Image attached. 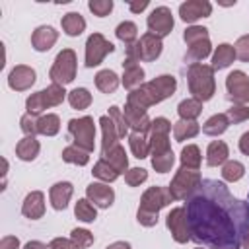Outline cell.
I'll list each match as a JSON object with an SVG mask.
<instances>
[{
    "label": "cell",
    "mask_w": 249,
    "mask_h": 249,
    "mask_svg": "<svg viewBox=\"0 0 249 249\" xmlns=\"http://www.w3.org/2000/svg\"><path fill=\"white\" fill-rule=\"evenodd\" d=\"M105 249H130V243H126V241H115V243L107 245Z\"/></svg>",
    "instance_id": "9f6ffc18"
},
{
    "label": "cell",
    "mask_w": 249,
    "mask_h": 249,
    "mask_svg": "<svg viewBox=\"0 0 249 249\" xmlns=\"http://www.w3.org/2000/svg\"><path fill=\"white\" fill-rule=\"evenodd\" d=\"M62 160L68 163H76V165H86L89 161V152L78 148V146H66L62 150Z\"/></svg>",
    "instance_id": "d590c367"
},
{
    "label": "cell",
    "mask_w": 249,
    "mask_h": 249,
    "mask_svg": "<svg viewBox=\"0 0 249 249\" xmlns=\"http://www.w3.org/2000/svg\"><path fill=\"white\" fill-rule=\"evenodd\" d=\"M21 214L31 220L41 218L45 214V195L41 191H31L21 204Z\"/></svg>",
    "instance_id": "d6986e66"
},
{
    "label": "cell",
    "mask_w": 249,
    "mask_h": 249,
    "mask_svg": "<svg viewBox=\"0 0 249 249\" xmlns=\"http://www.w3.org/2000/svg\"><path fill=\"white\" fill-rule=\"evenodd\" d=\"M169 130L171 123L165 117H156L150 126V154H152V167L158 173L171 171L175 163V154L169 144Z\"/></svg>",
    "instance_id": "7a4b0ae2"
},
{
    "label": "cell",
    "mask_w": 249,
    "mask_h": 249,
    "mask_svg": "<svg viewBox=\"0 0 249 249\" xmlns=\"http://www.w3.org/2000/svg\"><path fill=\"white\" fill-rule=\"evenodd\" d=\"M200 181H202V177H200L198 169H191V167L181 165L167 189H169L173 200H187V196L200 185Z\"/></svg>",
    "instance_id": "52a82bcc"
},
{
    "label": "cell",
    "mask_w": 249,
    "mask_h": 249,
    "mask_svg": "<svg viewBox=\"0 0 249 249\" xmlns=\"http://www.w3.org/2000/svg\"><path fill=\"white\" fill-rule=\"evenodd\" d=\"M103 160L109 161V163L117 169L119 175L128 171V158H126V152H124V148H123L121 144H117L115 148H111L109 152H105V154H103Z\"/></svg>",
    "instance_id": "4316f807"
},
{
    "label": "cell",
    "mask_w": 249,
    "mask_h": 249,
    "mask_svg": "<svg viewBox=\"0 0 249 249\" xmlns=\"http://www.w3.org/2000/svg\"><path fill=\"white\" fill-rule=\"evenodd\" d=\"M37 128H39V134H45V136H54L60 128V119L58 115L54 113H47L43 117L37 119Z\"/></svg>",
    "instance_id": "d6a6232c"
},
{
    "label": "cell",
    "mask_w": 249,
    "mask_h": 249,
    "mask_svg": "<svg viewBox=\"0 0 249 249\" xmlns=\"http://www.w3.org/2000/svg\"><path fill=\"white\" fill-rule=\"evenodd\" d=\"M99 124H101V130H103V144H101V152H109L111 148H115L119 144V132H117V126L115 123L111 121V117H101L99 119Z\"/></svg>",
    "instance_id": "d4e9b609"
},
{
    "label": "cell",
    "mask_w": 249,
    "mask_h": 249,
    "mask_svg": "<svg viewBox=\"0 0 249 249\" xmlns=\"http://www.w3.org/2000/svg\"><path fill=\"white\" fill-rule=\"evenodd\" d=\"M226 89H228V97L233 103H237V105L249 103V78L245 72H241V70L230 72L226 78Z\"/></svg>",
    "instance_id": "7c38bea8"
},
{
    "label": "cell",
    "mask_w": 249,
    "mask_h": 249,
    "mask_svg": "<svg viewBox=\"0 0 249 249\" xmlns=\"http://www.w3.org/2000/svg\"><path fill=\"white\" fill-rule=\"evenodd\" d=\"M239 150L245 156H249V132H243L241 134V138H239Z\"/></svg>",
    "instance_id": "db71d44e"
},
{
    "label": "cell",
    "mask_w": 249,
    "mask_h": 249,
    "mask_svg": "<svg viewBox=\"0 0 249 249\" xmlns=\"http://www.w3.org/2000/svg\"><path fill=\"white\" fill-rule=\"evenodd\" d=\"M91 173H93V177H97V179H101V181H105V183H113V181L119 177L117 169H115L109 161H105V160H99V161L93 165Z\"/></svg>",
    "instance_id": "74e56055"
},
{
    "label": "cell",
    "mask_w": 249,
    "mask_h": 249,
    "mask_svg": "<svg viewBox=\"0 0 249 249\" xmlns=\"http://www.w3.org/2000/svg\"><path fill=\"white\" fill-rule=\"evenodd\" d=\"M86 195H88V200L97 204L99 208H109L115 200L113 189L103 185V183H89L88 189H86Z\"/></svg>",
    "instance_id": "e0dca14e"
},
{
    "label": "cell",
    "mask_w": 249,
    "mask_h": 249,
    "mask_svg": "<svg viewBox=\"0 0 249 249\" xmlns=\"http://www.w3.org/2000/svg\"><path fill=\"white\" fill-rule=\"evenodd\" d=\"M195 249H202V247H195Z\"/></svg>",
    "instance_id": "91938a15"
},
{
    "label": "cell",
    "mask_w": 249,
    "mask_h": 249,
    "mask_svg": "<svg viewBox=\"0 0 249 249\" xmlns=\"http://www.w3.org/2000/svg\"><path fill=\"white\" fill-rule=\"evenodd\" d=\"M115 35H117L124 45H132V43L136 41V37H138V27H136L132 21H123V23L117 25Z\"/></svg>",
    "instance_id": "ab89813d"
},
{
    "label": "cell",
    "mask_w": 249,
    "mask_h": 249,
    "mask_svg": "<svg viewBox=\"0 0 249 249\" xmlns=\"http://www.w3.org/2000/svg\"><path fill=\"white\" fill-rule=\"evenodd\" d=\"M23 249H47V245L41 243V241H27V243L23 245Z\"/></svg>",
    "instance_id": "6f0895ef"
},
{
    "label": "cell",
    "mask_w": 249,
    "mask_h": 249,
    "mask_svg": "<svg viewBox=\"0 0 249 249\" xmlns=\"http://www.w3.org/2000/svg\"><path fill=\"white\" fill-rule=\"evenodd\" d=\"M19 124H21V130L25 132V136H35L39 134V128H37V119L29 113H25L21 119H19Z\"/></svg>",
    "instance_id": "f907efd6"
},
{
    "label": "cell",
    "mask_w": 249,
    "mask_h": 249,
    "mask_svg": "<svg viewBox=\"0 0 249 249\" xmlns=\"http://www.w3.org/2000/svg\"><path fill=\"white\" fill-rule=\"evenodd\" d=\"M175 89H177V80L169 74H163V76H158L152 82L142 84L140 88L132 89L126 97V105L146 111L150 105H156V103L171 97Z\"/></svg>",
    "instance_id": "3957f363"
},
{
    "label": "cell",
    "mask_w": 249,
    "mask_h": 249,
    "mask_svg": "<svg viewBox=\"0 0 249 249\" xmlns=\"http://www.w3.org/2000/svg\"><path fill=\"white\" fill-rule=\"evenodd\" d=\"M113 51H115V45L111 41H107L101 33H91L86 41V66L93 68V66L101 64L105 54H109Z\"/></svg>",
    "instance_id": "8fae6325"
},
{
    "label": "cell",
    "mask_w": 249,
    "mask_h": 249,
    "mask_svg": "<svg viewBox=\"0 0 249 249\" xmlns=\"http://www.w3.org/2000/svg\"><path fill=\"white\" fill-rule=\"evenodd\" d=\"M228 144L222 142V140H214L208 144V150H206V163L210 167H216V165H224L228 161Z\"/></svg>",
    "instance_id": "603a6c76"
},
{
    "label": "cell",
    "mask_w": 249,
    "mask_h": 249,
    "mask_svg": "<svg viewBox=\"0 0 249 249\" xmlns=\"http://www.w3.org/2000/svg\"><path fill=\"white\" fill-rule=\"evenodd\" d=\"M49 249H80L72 239H66V237H54L51 243H49Z\"/></svg>",
    "instance_id": "816d5d0a"
},
{
    "label": "cell",
    "mask_w": 249,
    "mask_h": 249,
    "mask_svg": "<svg viewBox=\"0 0 249 249\" xmlns=\"http://www.w3.org/2000/svg\"><path fill=\"white\" fill-rule=\"evenodd\" d=\"M233 60H235V49H233V45L222 43V45L216 47V53H214V56H212V68H214V70L228 68Z\"/></svg>",
    "instance_id": "cb8c5ba5"
},
{
    "label": "cell",
    "mask_w": 249,
    "mask_h": 249,
    "mask_svg": "<svg viewBox=\"0 0 249 249\" xmlns=\"http://www.w3.org/2000/svg\"><path fill=\"white\" fill-rule=\"evenodd\" d=\"M161 39L154 33H144L138 41H134L132 45H126V58L128 60H156L161 54Z\"/></svg>",
    "instance_id": "ba28073f"
},
{
    "label": "cell",
    "mask_w": 249,
    "mask_h": 249,
    "mask_svg": "<svg viewBox=\"0 0 249 249\" xmlns=\"http://www.w3.org/2000/svg\"><path fill=\"white\" fill-rule=\"evenodd\" d=\"M70 239H72L80 249H86V247H89V245L93 243V233H91V231H88V230L76 228V230H72Z\"/></svg>",
    "instance_id": "f6af8a7d"
},
{
    "label": "cell",
    "mask_w": 249,
    "mask_h": 249,
    "mask_svg": "<svg viewBox=\"0 0 249 249\" xmlns=\"http://www.w3.org/2000/svg\"><path fill=\"white\" fill-rule=\"evenodd\" d=\"M95 86L103 93H113L119 88V76L109 68L107 70H99L95 74Z\"/></svg>",
    "instance_id": "f1b7e54d"
},
{
    "label": "cell",
    "mask_w": 249,
    "mask_h": 249,
    "mask_svg": "<svg viewBox=\"0 0 249 249\" xmlns=\"http://www.w3.org/2000/svg\"><path fill=\"white\" fill-rule=\"evenodd\" d=\"M233 49H235V58H239L241 62H249V35L239 37Z\"/></svg>",
    "instance_id": "681fc988"
},
{
    "label": "cell",
    "mask_w": 249,
    "mask_h": 249,
    "mask_svg": "<svg viewBox=\"0 0 249 249\" xmlns=\"http://www.w3.org/2000/svg\"><path fill=\"white\" fill-rule=\"evenodd\" d=\"M171 200H173V196H171L169 189H165V187H150L148 191H144V195L140 198L136 220L146 228L156 226L158 224V212L163 206H167Z\"/></svg>",
    "instance_id": "277c9868"
},
{
    "label": "cell",
    "mask_w": 249,
    "mask_h": 249,
    "mask_svg": "<svg viewBox=\"0 0 249 249\" xmlns=\"http://www.w3.org/2000/svg\"><path fill=\"white\" fill-rule=\"evenodd\" d=\"M60 23H62L64 33L70 35V37H76V35H80L86 29V19L78 12H70V14L62 16V21Z\"/></svg>",
    "instance_id": "83f0119b"
},
{
    "label": "cell",
    "mask_w": 249,
    "mask_h": 249,
    "mask_svg": "<svg viewBox=\"0 0 249 249\" xmlns=\"http://www.w3.org/2000/svg\"><path fill=\"white\" fill-rule=\"evenodd\" d=\"M210 51H212L210 39H202V41H196V43L189 45V51H187V58H189V60H193V64H195V62H198V60L206 58V56L210 54Z\"/></svg>",
    "instance_id": "e575fe53"
},
{
    "label": "cell",
    "mask_w": 249,
    "mask_h": 249,
    "mask_svg": "<svg viewBox=\"0 0 249 249\" xmlns=\"http://www.w3.org/2000/svg\"><path fill=\"white\" fill-rule=\"evenodd\" d=\"M183 208L191 239L208 249H239L249 233V204L235 198L222 181L202 179Z\"/></svg>",
    "instance_id": "6da1fadb"
},
{
    "label": "cell",
    "mask_w": 249,
    "mask_h": 249,
    "mask_svg": "<svg viewBox=\"0 0 249 249\" xmlns=\"http://www.w3.org/2000/svg\"><path fill=\"white\" fill-rule=\"evenodd\" d=\"M88 8H89L95 16L105 18V16H109V12L113 10V2H111V0H89V2H88Z\"/></svg>",
    "instance_id": "c3c4849f"
},
{
    "label": "cell",
    "mask_w": 249,
    "mask_h": 249,
    "mask_svg": "<svg viewBox=\"0 0 249 249\" xmlns=\"http://www.w3.org/2000/svg\"><path fill=\"white\" fill-rule=\"evenodd\" d=\"M212 14V4L208 0H187L179 6V16L183 21H196L200 18H208Z\"/></svg>",
    "instance_id": "9a60e30c"
},
{
    "label": "cell",
    "mask_w": 249,
    "mask_h": 249,
    "mask_svg": "<svg viewBox=\"0 0 249 249\" xmlns=\"http://www.w3.org/2000/svg\"><path fill=\"white\" fill-rule=\"evenodd\" d=\"M33 84H35V70L25 64H18L8 76V86L16 91L29 89Z\"/></svg>",
    "instance_id": "2e32d148"
},
{
    "label": "cell",
    "mask_w": 249,
    "mask_h": 249,
    "mask_svg": "<svg viewBox=\"0 0 249 249\" xmlns=\"http://www.w3.org/2000/svg\"><path fill=\"white\" fill-rule=\"evenodd\" d=\"M165 224L173 235V239L177 243H187L191 239V233H189V224H187V212L185 208H173L167 218H165Z\"/></svg>",
    "instance_id": "5bb4252c"
},
{
    "label": "cell",
    "mask_w": 249,
    "mask_h": 249,
    "mask_svg": "<svg viewBox=\"0 0 249 249\" xmlns=\"http://www.w3.org/2000/svg\"><path fill=\"white\" fill-rule=\"evenodd\" d=\"M148 29L150 33L158 35L160 39L169 35L171 29H173V16H171V10L165 8V6H158L152 10V14L148 16Z\"/></svg>",
    "instance_id": "4fadbf2b"
},
{
    "label": "cell",
    "mask_w": 249,
    "mask_h": 249,
    "mask_svg": "<svg viewBox=\"0 0 249 249\" xmlns=\"http://www.w3.org/2000/svg\"><path fill=\"white\" fill-rule=\"evenodd\" d=\"M189 91L193 93L195 99H198L200 103L202 101H208L214 91H216V82H214V68L208 66V64H200V62H195L189 66Z\"/></svg>",
    "instance_id": "5b68a950"
},
{
    "label": "cell",
    "mask_w": 249,
    "mask_h": 249,
    "mask_svg": "<svg viewBox=\"0 0 249 249\" xmlns=\"http://www.w3.org/2000/svg\"><path fill=\"white\" fill-rule=\"evenodd\" d=\"M123 86L126 88V89H136V88H140L142 86V82H144V70H142V66L136 62V60H128V58H124V62H123Z\"/></svg>",
    "instance_id": "ac0fdd59"
},
{
    "label": "cell",
    "mask_w": 249,
    "mask_h": 249,
    "mask_svg": "<svg viewBox=\"0 0 249 249\" xmlns=\"http://www.w3.org/2000/svg\"><path fill=\"white\" fill-rule=\"evenodd\" d=\"M124 119H126L128 126L134 132H140V134H146L150 130V126H152V121L146 115V111L136 109V107H130V105H124Z\"/></svg>",
    "instance_id": "ffe728a7"
},
{
    "label": "cell",
    "mask_w": 249,
    "mask_h": 249,
    "mask_svg": "<svg viewBox=\"0 0 249 249\" xmlns=\"http://www.w3.org/2000/svg\"><path fill=\"white\" fill-rule=\"evenodd\" d=\"M0 249H19V239L14 235H6L0 241Z\"/></svg>",
    "instance_id": "f5cc1de1"
},
{
    "label": "cell",
    "mask_w": 249,
    "mask_h": 249,
    "mask_svg": "<svg viewBox=\"0 0 249 249\" xmlns=\"http://www.w3.org/2000/svg\"><path fill=\"white\" fill-rule=\"evenodd\" d=\"M53 84H70L74 78H76V53L72 49H62L56 58H54V64L49 72Z\"/></svg>",
    "instance_id": "9c48e42d"
},
{
    "label": "cell",
    "mask_w": 249,
    "mask_h": 249,
    "mask_svg": "<svg viewBox=\"0 0 249 249\" xmlns=\"http://www.w3.org/2000/svg\"><path fill=\"white\" fill-rule=\"evenodd\" d=\"M146 179H148V171H146L144 167H132V169H128V171L124 173V181H126L130 187H136V185L144 183Z\"/></svg>",
    "instance_id": "7dc6e473"
},
{
    "label": "cell",
    "mask_w": 249,
    "mask_h": 249,
    "mask_svg": "<svg viewBox=\"0 0 249 249\" xmlns=\"http://www.w3.org/2000/svg\"><path fill=\"white\" fill-rule=\"evenodd\" d=\"M226 115H228L230 123L237 124V123H243V121L249 119V107L247 105H231Z\"/></svg>",
    "instance_id": "bcb514c9"
},
{
    "label": "cell",
    "mask_w": 249,
    "mask_h": 249,
    "mask_svg": "<svg viewBox=\"0 0 249 249\" xmlns=\"http://www.w3.org/2000/svg\"><path fill=\"white\" fill-rule=\"evenodd\" d=\"M109 117H111V121H113L115 126H117L119 138H124L126 132H128V123H126V119H124V113H123L117 105H113V107H109Z\"/></svg>",
    "instance_id": "7bdbcfd3"
},
{
    "label": "cell",
    "mask_w": 249,
    "mask_h": 249,
    "mask_svg": "<svg viewBox=\"0 0 249 249\" xmlns=\"http://www.w3.org/2000/svg\"><path fill=\"white\" fill-rule=\"evenodd\" d=\"M128 8H130V12L138 14V12H142V10H146V8H148V0H142V2H130V4H128Z\"/></svg>",
    "instance_id": "11a10c76"
},
{
    "label": "cell",
    "mask_w": 249,
    "mask_h": 249,
    "mask_svg": "<svg viewBox=\"0 0 249 249\" xmlns=\"http://www.w3.org/2000/svg\"><path fill=\"white\" fill-rule=\"evenodd\" d=\"M74 214L78 220L82 222H93L97 218V212H95V206L88 200V198H80L76 202V208H74Z\"/></svg>",
    "instance_id": "60d3db41"
},
{
    "label": "cell",
    "mask_w": 249,
    "mask_h": 249,
    "mask_svg": "<svg viewBox=\"0 0 249 249\" xmlns=\"http://www.w3.org/2000/svg\"><path fill=\"white\" fill-rule=\"evenodd\" d=\"M183 39H185V43H187V45H193V43H196V41L208 39V29H206V27H202V25H191V27H187V29H185Z\"/></svg>",
    "instance_id": "ee69618b"
},
{
    "label": "cell",
    "mask_w": 249,
    "mask_h": 249,
    "mask_svg": "<svg viewBox=\"0 0 249 249\" xmlns=\"http://www.w3.org/2000/svg\"><path fill=\"white\" fill-rule=\"evenodd\" d=\"M128 144H130L134 158H138V160H144L150 154V140H146V136L140 132H132L128 136Z\"/></svg>",
    "instance_id": "836d02e7"
},
{
    "label": "cell",
    "mask_w": 249,
    "mask_h": 249,
    "mask_svg": "<svg viewBox=\"0 0 249 249\" xmlns=\"http://www.w3.org/2000/svg\"><path fill=\"white\" fill-rule=\"evenodd\" d=\"M177 113H179V117L185 119V121H195V119L202 113V103H200L198 99H195V97L183 99V101L177 105Z\"/></svg>",
    "instance_id": "1f68e13d"
},
{
    "label": "cell",
    "mask_w": 249,
    "mask_h": 249,
    "mask_svg": "<svg viewBox=\"0 0 249 249\" xmlns=\"http://www.w3.org/2000/svg\"><path fill=\"white\" fill-rule=\"evenodd\" d=\"M228 126H230V119H228V115L218 113V115H212V117L202 124V132L208 134V136H218V134L226 132Z\"/></svg>",
    "instance_id": "4dcf8cb0"
},
{
    "label": "cell",
    "mask_w": 249,
    "mask_h": 249,
    "mask_svg": "<svg viewBox=\"0 0 249 249\" xmlns=\"http://www.w3.org/2000/svg\"><path fill=\"white\" fill-rule=\"evenodd\" d=\"M243 175H245V165H243L241 161L230 160V161H226L224 167H222V177H224L226 181H230V183L239 181Z\"/></svg>",
    "instance_id": "f35d334b"
},
{
    "label": "cell",
    "mask_w": 249,
    "mask_h": 249,
    "mask_svg": "<svg viewBox=\"0 0 249 249\" xmlns=\"http://www.w3.org/2000/svg\"><path fill=\"white\" fill-rule=\"evenodd\" d=\"M247 204H249V202H247Z\"/></svg>",
    "instance_id": "94428289"
},
{
    "label": "cell",
    "mask_w": 249,
    "mask_h": 249,
    "mask_svg": "<svg viewBox=\"0 0 249 249\" xmlns=\"http://www.w3.org/2000/svg\"><path fill=\"white\" fill-rule=\"evenodd\" d=\"M74 193V187L72 183L68 181H60V183H54L49 191V196H51V204L54 210H64L68 206V200Z\"/></svg>",
    "instance_id": "44dd1931"
},
{
    "label": "cell",
    "mask_w": 249,
    "mask_h": 249,
    "mask_svg": "<svg viewBox=\"0 0 249 249\" xmlns=\"http://www.w3.org/2000/svg\"><path fill=\"white\" fill-rule=\"evenodd\" d=\"M198 130H200V126H198V123H195V121L179 119V121L173 124V136H175L177 142H183V140H187V138L196 136Z\"/></svg>",
    "instance_id": "f546056e"
},
{
    "label": "cell",
    "mask_w": 249,
    "mask_h": 249,
    "mask_svg": "<svg viewBox=\"0 0 249 249\" xmlns=\"http://www.w3.org/2000/svg\"><path fill=\"white\" fill-rule=\"evenodd\" d=\"M39 150H41V146H39V140H37L35 136H25V138H21V140L18 142V146H16V154H18V158L23 160V161L35 160L37 154H39Z\"/></svg>",
    "instance_id": "484cf974"
},
{
    "label": "cell",
    "mask_w": 249,
    "mask_h": 249,
    "mask_svg": "<svg viewBox=\"0 0 249 249\" xmlns=\"http://www.w3.org/2000/svg\"><path fill=\"white\" fill-rule=\"evenodd\" d=\"M68 101L74 109H86L91 103V93L86 88H76L68 93Z\"/></svg>",
    "instance_id": "b9f144b4"
},
{
    "label": "cell",
    "mask_w": 249,
    "mask_h": 249,
    "mask_svg": "<svg viewBox=\"0 0 249 249\" xmlns=\"http://www.w3.org/2000/svg\"><path fill=\"white\" fill-rule=\"evenodd\" d=\"M64 95H66L64 86H60V84H51L47 89H41V91H37V93H31V95L27 97V101H25V109H27L29 115L35 117V115L43 113V111L49 109V107L60 105V103L64 101Z\"/></svg>",
    "instance_id": "8992f818"
},
{
    "label": "cell",
    "mask_w": 249,
    "mask_h": 249,
    "mask_svg": "<svg viewBox=\"0 0 249 249\" xmlns=\"http://www.w3.org/2000/svg\"><path fill=\"white\" fill-rule=\"evenodd\" d=\"M181 165L191 167V169H198L200 167V150L195 144H187L181 150Z\"/></svg>",
    "instance_id": "8d00e7d4"
},
{
    "label": "cell",
    "mask_w": 249,
    "mask_h": 249,
    "mask_svg": "<svg viewBox=\"0 0 249 249\" xmlns=\"http://www.w3.org/2000/svg\"><path fill=\"white\" fill-rule=\"evenodd\" d=\"M243 247H245V249H249V233H247V235H245V239H243Z\"/></svg>",
    "instance_id": "680465c9"
},
{
    "label": "cell",
    "mask_w": 249,
    "mask_h": 249,
    "mask_svg": "<svg viewBox=\"0 0 249 249\" xmlns=\"http://www.w3.org/2000/svg\"><path fill=\"white\" fill-rule=\"evenodd\" d=\"M56 39H58V33L51 27V25H41V27H37L35 31H33V35H31V45H33V49L35 51H49L54 43H56Z\"/></svg>",
    "instance_id": "7402d4cb"
},
{
    "label": "cell",
    "mask_w": 249,
    "mask_h": 249,
    "mask_svg": "<svg viewBox=\"0 0 249 249\" xmlns=\"http://www.w3.org/2000/svg\"><path fill=\"white\" fill-rule=\"evenodd\" d=\"M68 132L74 136V146L93 152L95 148V124L91 117H82V119H70L68 121Z\"/></svg>",
    "instance_id": "30bf717a"
}]
</instances>
